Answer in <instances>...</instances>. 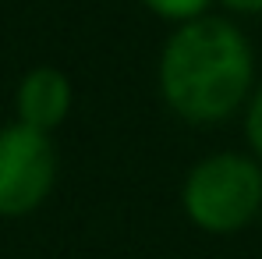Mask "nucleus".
I'll use <instances>...</instances> for the list:
<instances>
[{
  "label": "nucleus",
  "instance_id": "obj_1",
  "mask_svg": "<svg viewBox=\"0 0 262 259\" xmlns=\"http://www.w3.org/2000/svg\"><path fill=\"white\" fill-rule=\"evenodd\" d=\"M255 53L245 32L202 14L170 32L160 53V96L188 125L227 121L252 92Z\"/></svg>",
  "mask_w": 262,
  "mask_h": 259
},
{
  "label": "nucleus",
  "instance_id": "obj_2",
  "mask_svg": "<svg viewBox=\"0 0 262 259\" xmlns=\"http://www.w3.org/2000/svg\"><path fill=\"white\" fill-rule=\"evenodd\" d=\"M184 213L209 234H230L262 210V171L252 156L216 153L199 160L184 177Z\"/></svg>",
  "mask_w": 262,
  "mask_h": 259
},
{
  "label": "nucleus",
  "instance_id": "obj_3",
  "mask_svg": "<svg viewBox=\"0 0 262 259\" xmlns=\"http://www.w3.org/2000/svg\"><path fill=\"white\" fill-rule=\"evenodd\" d=\"M57 153L46 131L29 125L0 128V216L32 213L53 188Z\"/></svg>",
  "mask_w": 262,
  "mask_h": 259
},
{
  "label": "nucleus",
  "instance_id": "obj_4",
  "mask_svg": "<svg viewBox=\"0 0 262 259\" xmlns=\"http://www.w3.org/2000/svg\"><path fill=\"white\" fill-rule=\"evenodd\" d=\"M71 110V82L57 68H32L18 86V121L36 131L57 128Z\"/></svg>",
  "mask_w": 262,
  "mask_h": 259
},
{
  "label": "nucleus",
  "instance_id": "obj_5",
  "mask_svg": "<svg viewBox=\"0 0 262 259\" xmlns=\"http://www.w3.org/2000/svg\"><path fill=\"white\" fill-rule=\"evenodd\" d=\"M156 18H167V22H177V25H184V22H195V18H202L206 14V7L213 4V0H142Z\"/></svg>",
  "mask_w": 262,
  "mask_h": 259
},
{
  "label": "nucleus",
  "instance_id": "obj_6",
  "mask_svg": "<svg viewBox=\"0 0 262 259\" xmlns=\"http://www.w3.org/2000/svg\"><path fill=\"white\" fill-rule=\"evenodd\" d=\"M245 135H248V146L262 156V86L259 92L248 99V114H245Z\"/></svg>",
  "mask_w": 262,
  "mask_h": 259
},
{
  "label": "nucleus",
  "instance_id": "obj_7",
  "mask_svg": "<svg viewBox=\"0 0 262 259\" xmlns=\"http://www.w3.org/2000/svg\"><path fill=\"white\" fill-rule=\"evenodd\" d=\"M220 4L234 14H259L262 11V0H220Z\"/></svg>",
  "mask_w": 262,
  "mask_h": 259
}]
</instances>
